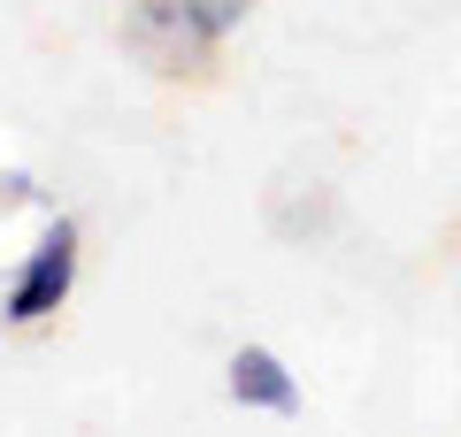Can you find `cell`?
Returning <instances> with one entry per match:
<instances>
[{"label":"cell","instance_id":"cell-1","mask_svg":"<svg viewBox=\"0 0 461 437\" xmlns=\"http://www.w3.org/2000/svg\"><path fill=\"white\" fill-rule=\"evenodd\" d=\"M69 284H77V230L54 223L47 238L32 245L23 276L8 284V315H16V323H39V315H54V308L69 299Z\"/></svg>","mask_w":461,"mask_h":437},{"label":"cell","instance_id":"cell-3","mask_svg":"<svg viewBox=\"0 0 461 437\" xmlns=\"http://www.w3.org/2000/svg\"><path fill=\"white\" fill-rule=\"evenodd\" d=\"M247 8H254V0H193V16H200V31H208V39H223Z\"/></svg>","mask_w":461,"mask_h":437},{"label":"cell","instance_id":"cell-2","mask_svg":"<svg viewBox=\"0 0 461 437\" xmlns=\"http://www.w3.org/2000/svg\"><path fill=\"white\" fill-rule=\"evenodd\" d=\"M230 399L269 406V415H300V384L285 376V361L269 353V345H239V353H230Z\"/></svg>","mask_w":461,"mask_h":437}]
</instances>
